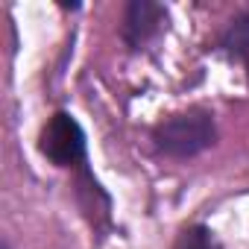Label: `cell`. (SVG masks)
<instances>
[{"label": "cell", "instance_id": "6da1fadb", "mask_svg": "<svg viewBox=\"0 0 249 249\" xmlns=\"http://www.w3.org/2000/svg\"><path fill=\"white\" fill-rule=\"evenodd\" d=\"M153 150L167 159H194L217 144V120L205 106H188L153 126Z\"/></svg>", "mask_w": 249, "mask_h": 249}, {"label": "cell", "instance_id": "7a4b0ae2", "mask_svg": "<svg viewBox=\"0 0 249 249\" xmlns=\"http://www.w3.org/2000/svg\"><path fill=\"white\" fill-rule=\"evenodd\" d=\"M38 153L59 170H79L88 176V138L71 111H56L38 135Z\"/></svg>", "mask_w": 249, "mask_h": 249}, {"label": "cell", "instance_id": "3957f363", "mask_svg": "<svg viewBox=\"0 0 249 249\" xmlns=\"http://www.w3.org/2000/svg\"><path fill=\"white\" fill-rule=\"evenodd\" d=\"M167 6L164 3H153V0H132L123 9V21H120V38L129 50H144L150 41H156L161 36V30L167 27Z\"/></svg>", "mask_w": 249, "mask_h": 249}, {"label": "cell", "instance_id": "277c9868", "mask_svg": "<svg viewBox=\"0 0 249 249\" xmlns=\"http://www.w3.org/2000/svg\"><path fill=\"white\" fill-rule=\"evenodd\" d=\"M217 53L226 56L234 65H240L246 71V76H249V9L237 12L226 24V30L217 38Z\"/></svg>", "mask_w": 249, "mask_h": 249}, {"label": "cell", "instance_id": "5b68a950", "mask_svg": "<svg viewBox=\"0 0 249 249\" xmlns=\"http://www.w3.org/2000/svg\"><path fill=\"white\" fill-rule=\"evenodd\" d=\"M173 249H223V243L217 240V234L208 226L196 223V226H188L179 234V240H176Z\"/></svg>", "mask_w": 249, "mask_h": 249}]
</instances>
